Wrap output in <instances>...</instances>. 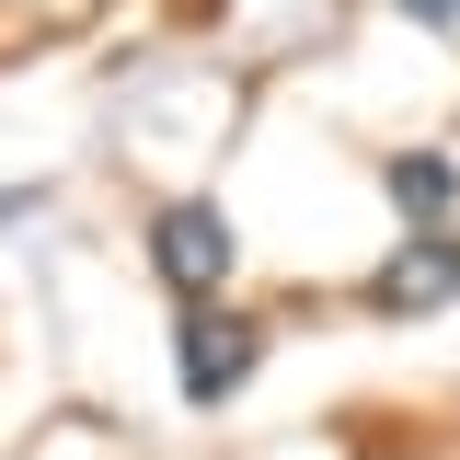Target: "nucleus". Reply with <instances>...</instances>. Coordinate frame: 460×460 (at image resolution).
<instances>
[{
  "instance_id": "obj_1",
  "label": "nucleus",
  "mask_w": 460,
  "mask_h": 460,
  "mask_svg": "<svg viewBox=\"0 0 460 460\" xmlns=\"http://www.w3.org/2000/svg\"><path fill=\"white\" fill-rule=\"evenodd\" d=\"M230 219L208 208V196H172L162 219H150V265H162V288H184V299H208V288H230Z\"/></svg>"
},
{
  "instance_id": "obj_2",
  "label": "nucleus",
  "mask_w": 460,
  "mask_h": 460,
  "mask_svg": "<svg viewBox=\"0 0 460 460\" xmlns=\"http://www.w3.org/2000/svg\"><path fill=\"white\" fill-rule=\"evenodd\" d=\"M253 357H265V334H253V323H242V311H196V323H184V345H172V368H184V402H230L242 392V380H253Z\"/></svg>"
},
{
  "instance_id": "obj_3",
  "label": "nucleus",
  "mask_w": 460,
  "mask_h": 460,
  "mask_svg": "<svg viewBox=\"0 0 460 460\" xmlns=\"http://www.w3.org/2000/svg\"><path fill=\"white\" fill-rule=\"evenodd\" d=\"M438 299H460V242H414L368 277V311H438Z\"/></svg>"
},
{
  "instance_id": "obj_4",
  "label": "nucleus",
  "mask_w": 460,
  "mask_h": 460,
  "mask_svg": "<svg viewBox=\"0 0 460 460\" xmlns=\"http://www.w3.org/2000/svg\"><path fill=\"white\" fill-rule=\"evenodd\" d=\"M449 196H460V172L438 162V150H402V162H392V208H414V219H438Z\"/></svg>"
},
{
  "instance_id": "obj_5",
  "label": "nucleus",
  "mask_w": 460,
  "mask_h": 460,
  "mask_svg": "<svg viewBox=\"0 0 460 460\" xmlns=\"http://www.w3.org/2000/svg\"><path fill=\"white\" fill-rule=\"evenodd\" d=\"M402 12H414V23H460V0H402Z\"/></svg>"
}]
</instances>
